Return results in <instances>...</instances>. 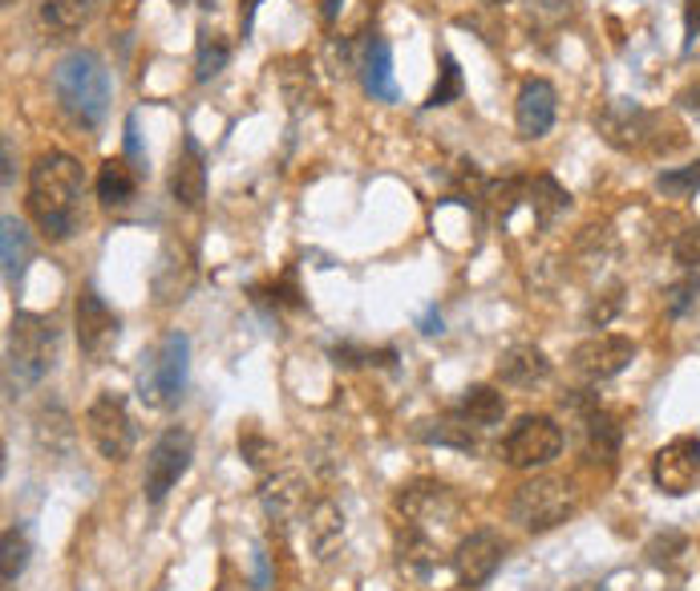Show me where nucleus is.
<instances>
[{
  "instance_id": "obj_1",
  "label": "nucleus",
  "mask_w": 700,
  "mask_h": 591,
  "mask_svg": "<svg viewBox=\"0 0 700 591\" xmlns=\"http://www.w3.org/2000/svg\"><path fill=\"white\" fill-rule=\"evenodd\" d=\"M81 190H86V175H81V162L73 155L49 150L29 170V215L57 244L78 232Z\"/></svg>"
},
{
  "instance_id": "obj_2",
  "label": "nucleus",
  "mask_w": 700,
  "mask_h": 591,
  "mask_svg": "<svg viewBox=\"0 0 700 591\" xmlns=\"http://www.w3.org/2000/svg\"><path fill=\"white\" fill-rule=\"evenodd\" d=\"M53 93L61 110L81 126V130H98L110 114V69L98 53L73 49L57 61L53 69Z\"/></svg>"
},
{
  "instance_id": "obj_3",
  "label": "nucleus",
  "mask_w": 700,
  "mask_h": 591,
  "mask_svg": "<svg viewBox=\"0 0 700 591\" xmlns=\"http://www.w3.org/2000/svg\"><path fill=\"white\" fill-rule=\"evenodd\" d=\"M57 365V324L41 313H17L9 324V353H4V381L9 393H24L41 385Z\"/></svg>"
},
{
  "instance_id": "obj_4",
  "label": "nucleus",
  "mask_w": 700,
  "mask_h": 591,
  "mask_svg": "<svg viewBox=\"0 0 700 591\" xmlns=\"http://www.w3.org/2000/svg\"><path fill=\"white\" fill-rule=\"evenodd\" d=\"M595 126H600L603 142H612L615 150H628V155H664V150H677L680 146V138H664V135H680L664 114H652L628 98L612 101L595 118Z\"/></svg>"
},
{
  "instance_id": "obj_5",
  "label": "nucleus",
  "mask_w": 700,
  "mask_h": 591,
  "mask_svg": "<svg viewBox=\"0 0 700 591\" xmlns=\"http://www.w3.org/2000/svg\"><path fill=\"white\" fill-rule=\"evenodd\" d=\"M187 373H190V341L183 333L162 336V345L150 353V361L138 373V397L150 410H170V405H178L183 390H187Z\"/></svg>"
},
{
  "instance_id": "obj_6",
  "label": "nucleus",
  "mask_w": 700,
  "mask_h": 591,
  "mask_svg": "<svg viewBox=\"0 0 700 591\" xmlns=\"http://www.w3.org/2000/svg\"><path fill=\"white\" fill-rule=\"evenodd\" d=\"M579 506L575 482L568 479H531L523 482L511 499V519L526 531H555L559 523H568Z\"/></svg>"
},
{
  "instance_id": "obj_7",
  "label": "nucleus",
  "mask_w": 700,
  "mask_h": 591,
  "mask_svg": "<svg viewBox=\"0 0 700 591\" xmlns=\"http://www.w3.org/2000/svg\"><path fill=\"white\" fill-rule=\"evenodd\" d=\"M559 450H563V430H559V422L546 417V413H526L523 422L506 434V442H502V457H506V466L514 470L546 466V462L559 457Z\"/></svg>"
},
{
  "instance_id": "obj_8",
  "label": "nucleus",
  "mask_w": 700,
  "mask_h": 591,
  "mask_svg": "<svg viewBox=\"0 0 700 591\" xmlns=\"http://www.w3.org/2000/svg\"><path fill=\"white\" fill-rule=\"evenodd\" d=\"M190 454H195V442H190V434L187 430H178V425H170L167 434L150 446V457H146V479H142V494H146L150 506H158V502L175 491L178 479H183L187 466H190Z\"/></svg>"
},
{
  "instance_id": "obj_9",
  "label": "nucleus",
  "mask_w": 700,
  "mask_h": 591,
  "mask_svg": "<svg viewBox=\"0 0 700 591\" xmlns=\"http://www.w3.org/2000/svg\"><path fill=\"white\" fill-rule=\"evenodd\" d=\"M86 430H89V442L98 446V454L106 462H126L134 450V422H130V410L118 393H98L93 405L86 410Z\"/></svg>"
},
{
  "instance_id": "obj_10",
  "label": "nucleus",
  "mask_w": 700,
  "mask_h": 591,
  "mask_svg": "<svg viewBox=\"0 0 700 591\" xmlns=\"http://www.w3.org/2000/svg\"><path fill=\"white\" fill-rule=\"evenodd\" d=\"M73 324H78V345L93 365L110 361V353L118 348V336H122V321L114 313L110 304L101 301L93 288L78 292V304H73Z\"/></svg>"
},
{
  "instance_id": "obj_11",
  "label": "nucleus",
  "mask_w": 700,
  "mask_h": 591,
  "mask_svg": "<svg viewBox=\"0 0 700 591\" xmlns=\"http://www.w3.org/2000/svg\"><path fill=\"white\" fill-rule=\"evenodd\" d=\"M652 482L668 499H684L700 482V437L680 434L652 454Z\"/></svg>"
},
{
  "instance_id": "obj_12",
  "label": "nucleus",
  "mask_w": 700,
  "mask_h": 591,
  "mask_svg": "<svg viewBox=\"0 0 700 591\" xmlns=\"http://www.w3.org/2000/svg\"><path fill=\"white\" fill-rule=\"evenodd\" d=\"M632 357H635V345L628 341V336L603 333V336H591V341H583V345L571 353V368H575L583 381L600 385V381L620 377L623 368L632 365Z\"/></svg>"
},
{
  "instance_id": "obj_13",
  "label": "nucleus",
  "mask_w": 700,
  "mask_h": 591,
  "mask_svg": "<svg viewBox=\"0 0 700 591\" xmlns=\"http://www.w3.org/2000/svg\"><path fill=\"white\" fill-rule=\"evenodd\" d=\"M506 559V543H502L499 531H474L457 543L454 551V575L466 591H479L482 583L494 580V571L502 568Z\"/></svg>"
},
{
  "instance_id": "obj_14",
  "label": "nucleus",
  "mask_w": 700,
  "mask_h": 591,
  "mask_svg": "<svg viewBox=\"0 0 700 591\" xmlns=\"http://www.w3.org/2000/svg\"><path fill=\"white\" fill-rule=\"evenodd\" d=\"M555 110H559V93L546 78H531L523 81L519 90V106H514V122H519V135L526 142L543 138L551 126H555Z\"/></svg>"
},
{
  "instance_id": "obj_15",
  "label": "nucleus",
  "mask_w": 700,
  "mask_h": 591,
  "mask_svg": "<svg viewBox=\"0 0 700 591\" xmlns=\"http://www.w3.org/2000/svg\"><path fill=\"white\" fill-rule=\"evenodd\" d=\"M397 511L405 514V523L410 526H430V523H445V519H454L457 502L450 494V486L442 482H413L405 491L397 494Z\"/></svg>"
},
{
  "instance_id": "obj_16",
  "label": "nucleus",
  "mask_w": 700,
  "mask_h": 591,
  "mask_svg": "<svg viewBox=\"0 0 700 591\" xmlns=\"http://www.w3.org/2000/svg\"><path fill=\"white\" fill-rule=\"evenodd\" d=\"M568 405L579 413V425H583V437H588V457L612 466L615 454H620V437H623L615 417L608 410H600L595 397H568Z\"/></svg>"
},
{
  "instance_id": "obj_17",
  "label": "nucleus",
  "mask_w": 700,
  "mask_h": 591,
  "mask_svg": "<svg viewBox=\"0 0 700 591\" xmlns=\"http://www.w3.org/2000/svg\"><path fill=\"white\" fill-rule=\"evenodd\" d=\"M170 195L187 211H195L203 195H207V155L190 135L183 138V150L175 155V167H170Z\"/></svg>"
},
{
  "instance_id": "obj_18",
  "label": "nucleus",
  "mask_w": 700,
  "mask_h": 591,
  "mask_svg": "<svg viewBox=\"0 0 700 591\" xmlns=\"http://www.w3.org/2000/svg\"><path fill=\"white\" fill-rule=\"evenodd\" d=\"M361 86L373 101H397V81H393V49L385 37H368L365 46H361Z\"/></svg>"
},
{
  "instance_id": "obj_19",
  "label": "nucleus",
  "mask_w": 700,
  "mask_h": 591,
  "mask_svg": "<svg viewBox=\"0 0 700 591\" xmlns=\"http://www.w3.org/2000/svg\"><path fill=\"white\" fill-rule=\"evenodd\" d=\"M397 563H401V571H410V575L425 580V575H434V571L442 568V555H437L434 539L425 535L422 526L405 523V531L397 535Z\"/></svg>"
},
{
  "instance_id": "obj_20",
  "label": "nucleus",
  "mask_w": 700,
  "mask_h": 591,
  "mask_svg": "<svg viewBox=\"0 0 700 591\" xmlns=\"http://www.w3.org/2000/svg\"><path fill=\"white\" fill-rule=\"evenodd\" d=\"M499 377L506 381V385L531 390V385H539V381L551 377V361H546L534 345L511 348V353H506V357L499 361Z\"/></svg>"
},
{
  "instance_id": "obj_21",
  "label": "nucleus",
  "mask_w": 700,
  "mask_h": 591,
  "mask_svg": "<svg viewBox=\"0 0 700 591\" xmlns=\"http://www.w3.org/2000/svg\"><path fill=\"white\" fill-rule=\"evenodd\" d=\"M98 9H101V0H45L41 21L49 33L69 37V33H78V29H86Z\"/></svg>"
},
{
  "instance_id": "obj_22",
  "label": "nucleus",
  "mask_w": 700,
  "mask_h": 591,
  "mask_svg": "<svg viewBox=\"0 0 700 591\" xmlns=\"http://www.w3.org/2000/svg\"><path fill=\"white\" fill-rule=\"evenodd\" d=\"M138 195V170L126 158H106L98 170V199L106 207H126Z\"/></svg>"
},
{
  "instance_id": "obj_23",
  "label": "nucleus",
  "mask_w": 700,
  "mask_h": 591,
  "mask_svg": "<svg viewBox=\"0 0 700 591\" xmlns=\"http://www.w3.org/2000/svg\"><path fill=\"white\" fill-rule=\"evenodd\" d=\"M526 203L534 207V219L539 224H555L559 215L571 207V195L563 187H559L551 175H534V179H526Z\"/></svg>"
},
{
  "instance_id": "obj_24",
  "label": "nucleus",
  "mask_w": 700,
  "mask_h": 591,
  "mask_svg": "<svg viewBox=\"0 0 700 591\" xmlns=\"http://www.w3.org/2000/svg\"><path fill=\"white\" fill-rule=\"evenodd\" d=\"M417 437L430 442V446H454L462 450V454H470V450L479 446V442H474V430H470V422L462 413H450V417H437V422H422L417 425Z\"/></svg>"
},
{
  "instance_id": "obj_25",
  "label": "nucleus",
  "mask_w": 700,
  "mask_h": 591,
  "mask_svg": "<svg viewBox=\"0 0 700 591\" xmlns=\"http://www.w3.org/2000/svg\"><path fill=\"white\" fill-rule=\"evenodd\" d=\"M0 247H4V279H9V284H21L24 268H29V232H24L21 219L4 215V224H0Z\"/></svg>"
},
{
  "instance_id": "obj_26",
  "label": "nucleus",
  "mask_w": 700,
  "mask_h": 591,
  "mask_svg": "<svg viewBox=\"0 0 700 591\" xmlns=\"http://www.w3.org/2000/svg\"><path fill=\"white\" fill-rule=\"evenodd\" d=\"M457 413L470 425H499L502 413H506V397L499 390H490V385H470L466 397L457 402Z\"/></svg>"
},
{
  "instance_id": "obj_27",
  "label": "nucleus",
  "mask_w": 700,
  "mask_h": 591,
  "mask_svg": "<svg viewBox=\"0 0 700 591\" xmlns=\"http://www.w3.org/2000/svg\"><path fill=\"white\" fill-rule=\"evenodd\" d=\"M264 506H267V514H272L276 523H288L292 514L304 506L300 479L284 474V479H272V482H267V486H264Z\"/></svg>"
},
{
  "instance_id": "obj_28",
  "label": "nucleus",
  "mask_w": 700,
  "mask_h": 591,
  "mask_svg": "<svg viewBox=\"0 0 700 591\" xmlns=\"http://www.w3.org/2000/svg\"><path fill=\"white\" fill-rule=\"evenodd\" d=\"M341 535H345V519H341V511H336L333 502H321L308 519V539H312V546L321 551V559H328V551L341 543Z\"/></svg>"
},
{
  "instance_id": "obj_29",
  "label": "nucleus",
  "mask_w": 700,
  "mask_h": 591,
  "mask_svg": "<svg viewBox=\"0 0 700 591\" xmlns=\"http://www.w3.org/2000/svg\"><path fill=\"white\" fill-rule=\"evenodd\" d=\"M227 57H231V46L223 41L219 33H199V46H195V81H211L223 73L227 66Z\"/></svg>"
},
{
  "instance_id": "obj_30",
  "label": "nucleus",
  "mask_w": 700,
  "mask_h": 591,
  "mask_svg": "<svg viewBox=\"0 0 700 591\" xmlns=\"http://www.w3.org/2000/svg\"><path fill=\"white\" fill-rule=\"evenodd\" d=\"M29 535H24V526H9L4 531V543H0V575H4V588L17 583L24 568H29Z\"/></svg>"
},
{
  "instance_id": "obj_31",
  "label": "nucleus",
  "mask_w": 700,
  "mask_h": 591,
  "mask_svg": "<svg viewBox=\"0 0 700 591\" xmlns=\"http://www.w3.org/2000/svg\"><path fill=\"white\" fill-rule=\"evenodd\" d=\"M462 90H466V81H462V66H457V57L442 53V69H437L434 90H430V98H425V110H442V106H450V101L462 98Z\"/></svg>"
},
{
  "instance_id": "obj_32",
  "label": "nucleus",
  "mask_w": 700,
  "mask_h": 591,
  "mask_svg": "<svg viewBox=\"0 0 700 591\" xmlns=\"http://www.w3.org/2000/svg\"><path fill=\"white\" fill-rule=\"evenodd\" d=\"M657 190L660 195H672V199H689L700 190V158L692 167H672L657 175Z\"/></svg>"
},
{
  "instance_id": "obj_33",
  "label": "nucleus",
  "mask_w": 700,
  "mask_h": 591,
  "mask_svg": "<svg viewBox=\"0 0 700 591\" xmlns=\"http://www.w3.org/2000/svg\"><path fill=\"white\" fill-rule=\"evenodd\" d=\"M684 551H689V539L680 535V531H660V535H652L644 546V555L652 568H672Z\"/></svg>"
},
{
  "instance_id": "obj_34",
  "label": "nucleus",
  "mask_w": 700,
  "mask_h": 591,
  "mask_svg": "<svg viewBox=\"0 0 700 591\" xmlns=\"http://www.w3.org/2000/svg\"><path fill=\"white\" fill-rule=\"evenodd\" d=\"M333 361L345 368H356V365H385L393 368V361H397V353L393 348H361V345H333Z\"/></svg>"
},
{
  "instance_id": "obj_35",
  "label": "nucleus",
  "mask_w": 700,
  "mask_h": 591,
  "mask_svg": "<svg viewBox=\"0 0 700 591\" xmlns=\"http://www.w3.org/2000/svg\"><path fill=\"white\" fill-rule=\"evenodd\" d=\"M486 199L494 203V211L502 215V219H511L514 207L526 199V179H502V183H490L486 187Z\"/></svg>"
},
{
  "instance_id": "obj_36",
  "label": "nucleus",
  "mask_w": 700,
  "mask_h": 591,
  "mask_svg": "<svg viewBox=\"0 0 700 591\" xmlns=\"http://www.w3.org/2000/svg\"><path fill=\"white\" fill-rule=\"evenodd\" d=\"M700 292V276H684L680 284H672L668 288V316H684L692 308V301H697Z\"/></svg>"
},
{
  "instance_id": "obj_37",
  "label": "nucleus",
  "mask_w": 700,
  "mask_h": 591,
  "mask_svg": "<svg viewBox=\"0 0 700 591\" xmlns=\"http://www.w3.org/2000/svg\"><path fill=\"white\" fill-rule=\"evenodd\" d=\"M672 259H677L680 268H697L700 264V224H692L689 232L677 235V244H672Z\"/></svg>"
},
{
  "instance_id": "obj_38",
  "label": "nucleus",
  "mask_w": 700,
  "mask_h": 591,
  "mask_svg": "<svg viewBox=\"0 0 700 591\" xmlns=\"http://www.w3.org/2000/svg\"><path fill=\"white\" fill-rule=\"evenodd\" d=\"M239 454H244L252 466H264L267 457L276 454V446H272L267 437H259L256 430H247V434H239Z\"/></svg>"
},
{
  "instance_id": "obj_39",
  "label": "nucleus",
  "mask_w": 700,
  "mask_h": 591,
  "mask_svg": "<svg viewBox=\"0 0 700 591\" xmlns=\"http://www.w3.org/2000/svg\"><path fill=\"white\" fill-rule=\"evenodd\" d=\"M700 37V0H684V53H692Z\"/></svg>"
},
{
  "instance_id": "obj_40",
  "label": "nucleus",
  "mask_w": 700,
  "mask_h": 591,
  "mask_svg": "<svg viewBox=\"0 0 700 591\" xmlns=\"http://www.w3.org/2000/svg\"><path fill=\"white\" fill-rule=\"evenodd\" d=\"M126 155H130V162H134V170H138V175H142V170H150V167H146L142 142H138V122H134V118H126Z\"/></svg>"
},
{
  "instance_id": "obj_41",
  "label": "nucleus",
  "mask_w": 700,
  "mask_h": 591,
  "mask_svg": "<svg viewBox=\"0 0 700 591\" xmlns=\"http://www.w3.org/2000/svg\"><path fill=\"white\" fill-rule=\"evenodd\" d=\"M677 101H680V110H689V114H697L700 118V78L689 81V86L677 93Z\"/></svg>"
},
{
  "instance_id": "obj_42",
  "label": "nucleus",
  "mask_w": 700,
  "mask_h": 591,
  "mask_svg": "<svg viewBox=\"0 0 700 591\" xmlns=\"http://www.w3.org/2000/svg\"><path fill=\"white\" fill-rule=\"evenodd\" d=\"M252 588L256 591L267 588V555L264 551H256V559H252Z\"/></svg>"
},
{
  "instance_id": "obj_43",
  "label": "nucleus",
  "mask_w": 700,
  "mask_h": 591,
  "mask_svg": "<svg viewBox=\"0 0 700 591\" xmlns=\"http://www.w3.org/2000/svg\"><path fill=\"white\" fill-rule=\"evenodd\" d=\"M0 155H4V170H0V183H4V187H12V179H17V167H12V142H9V138L0 142Z\"/></svg>"
},
{
  "instance_id": "obj_44",
  "label": "nucleus",
  "mask_w": 700,
  "mask_h": 591,
  "mask_svg": "<svg viewBox=\"0 0 700 591\" xmlns=\"http://www.w3.org/2000/svg\"><path fill=\"white\" fill-rule=\"evenodd\" d=\"M341 4H345V0H321V21L333 24L336 17H341Z\"/></svg>"
},
{
  "instance_id": "obj_45",
  "label": "nucleus",
  "mask_w": 700,
  "mask_h": 591,
  "mask_svg": "<svg viewBox=\"0 0 700 591\" xmlns=\"http://www.w3.org/2000/svg\"><path fill=\"white\" fill-rule=\"evenodd\" d=\"M531 4H539L543 12H551V17H559V12L571 9V0H531Z\"/></svg>"
},
{
  "instance_id": "obj_46",
  "label": "nucleus",
  "mask_w": 700,
  "mask_h": 591,
  "mask_svg": "<svg viewBox=\"0 0 700 591\" xmlns=\"http://www.w3.org/2000/svg\"><path fill=\"white\" fill-rule=\"evenodd\" d=\"M422 333H425V336L442 333V316H437V313H430V316H425V321H422Z\"/></svg>"
},
{
  "instance_id": "obj_47",
  "label": "nucleus",
  "mask_w": 700,
  "mask_h": 591,
  "mask_svg": "<svg viewBox=\"0 0 700 591\" xmlns=\"http://www.w3.org/2000/svg\"><path fill=\"white\" fill-rule=\"evenodd\" d=\"M256 4L259 0H247V9H244V33L252 29V17H256Z\"/></svg>"
},
{
  "instance_id": "obj_48",
  "label": "nucleus",
  "mask_w": 700,
  "mask_h": 591,
  "mask_svg": "<svg viewBox=\"0 0 700 591\" xmlns=\"http://www.w3.org/2000/svg\"><path fill=\"white\" fill-rule=\"evenodd\" d=\"M571 591H608V588H600V583H579V588H571Z\"/></svg>"
},
{
  "instance_id": "obj_49",
  "label": "nucleus",
  "mask_w": 700,
  "mask_h": 591,
  "mask_svg": "<svg viewBox=\"0 0 700 591\" xmlns=\"http://www.w3.org/2000/svg\"><path fill=\"white\" fill-rule=\"evenodd\" d=\"M203 4H207V9H211V4H215V0H203Z\"/></svg>"
},
{
  "instance_id": "obj_50",
  "label": "nucleus",
  "mask_w": 700,
  "mask_h": 591,
  "mask_svg": "<svg viewBox=\"0 0 700 591\" xmlns=\"http://www.w3.org/2000/svg\"><path fill=\"white\" fill-rule=\"evenodd\" d=\"M486 4H502V0H486Z\"/></svg>"
},
{
  "instance_id": "obj_51",
  "label": "nucleus",
  "mask_w": 700,
  "mask_h": 591,
  "mask_svg": "<svg viewBox=\"0 0 700 591\" xmlns=\"http://www.w3.org/2000/svg\"><path fill=\"white\" fill-rule=\"evenodd\" d=\"M672 591H680V588H672Z\"/></svg>"
}]
</instances>
